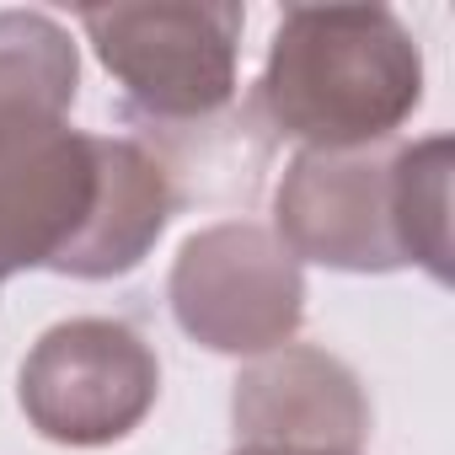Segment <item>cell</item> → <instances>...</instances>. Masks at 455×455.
<instances>
[{
    "mask_svg": "<svg viewBox=\"0 0 455 455\" xmlns=\"http://www.w3.org/2000/svg\"><path fill=\"white\" fill-rule=\"evenodd\" d=\"M423 102V54L386 6H290L258 108L306 150H359L391 140Z\"/></svg>",
    "mask_w": 455,
    "mask_h": 455,
    "instance_id": "cell-3",
    "label": "cell"
},
{
    "mask_svg": "<svg viewBox=\"0 0 455 455\" xmlns=\"http://www.w3.org/2000/svg\"><path fill=\"white\" fill-rule=\"evenodd\" d=\"M231 418L242 444H274V450L359 455L370 434V402L359 391V375L343 359L295 343L258 354V364L236 375Z\"/></svg>",
    "mask_w": 455,
    "mask_h": 455,
    "instance_id": "cell-7",
    "label": "cell"
},
{
    "mask_svg": "<svg viewBox=\"0 0 455 455\" xmlns=\"http://www.w3.org/2000/svg\"><path fill=\"white\" fill-rule=\"evenodd\" d=\"M166 300L193 343L258 359L300 332L306 274L268 225L225 220L182 242Z\"/></svg>",
    "mask_w": 455,
    "mask_h": 455,
    "instance_id": "cell-5",
    "label": "cell"
},
{
    "mask_svg": "<svg viewBox=\"0 0 455 455\" xmlns=\"http://www.w3.org/2000/svg\"><path fill=\"white\" fill-rule=\"evenodd\" d=\"M247 12L209 0L86 6L81 33L124 102L161 124H204L236 97V49Z\"/></svg>",
    "mask_w": 455,
    "mask_h": 455,
    "instance_id": "cell-4",
    "label": "cell"
},
{
    "mask_svg": "<svg viewBox=\"0 0 455 455\" xmlns=\"http://www.w3.org/2000/svg\"><path fill=\"white\" fill-rule=\"evenodd\" d=\"M161 396V364L150 343L113 316H76L49 327L22 359L17 402L28 423L76 450L113 444L145 423Z\"/></svg>",
    "mask_w": 455,
    "mask_h": 455,
    "instance_id": "cell-6",
    "label": "cell"
},
{
    "mask_svg": "<svg viewBox=\"0 0 455 455\" xmlns=\"http://www.w3.org/2000/svg\"><path fill=\"white\" fill-rule=\"evenodd\" d=\"M81 86L70 33L44 12H0V129L65 124Z\"/></svg>",
    "mask_w": 455,
    "mask_h": 455,
    "instance_id": "cell-8",
    "label": "cell"
},
{
    "mask_svg": "<svg viewBox=\"0 0 455 455\" xmlns=\"http://www.w3.org/2000/svg\"><path fill=\"white\" fill-rule=\"evenodd\" d=\"M236 455H327V450H274V444H242Z\"/></svg>",
    "mask_w": 455,
    "mask_h": 455,
    "instance_id": "cell-9",
    "label": "cell"
},
{
    "mask_svg": "<svg viewBox=\"0 0 455 455\" xmlns=\"http://www.w3.org/2000/svg\"><path fill=\"white\" fill-rule=\"evenodd\" d=\"M172 209V172L140 140L70 124L0 129V284L28 268L124 279L150 258Z\"/></svg>",
    "mask_w": 455,
    "mask_h": 455,
    "instance_id": "cell-1",
    "label": "cell"
},
{
    "mask_svg": "<svg viewBox=\"0 0 455 455\" xmlns=\"http://www.w3.org/2000/svg\"><path fill=\"white\" fill-rule=\"evenodd\" d=\"M450 140L300 150L274 193V236L338 274L423 268L450 284Z\"/></svg>",
    "mask_w": 455,
    "mask_h": 455,
    "instance_id": "cell-2",
    "label": "cell"
}]
</instances>
